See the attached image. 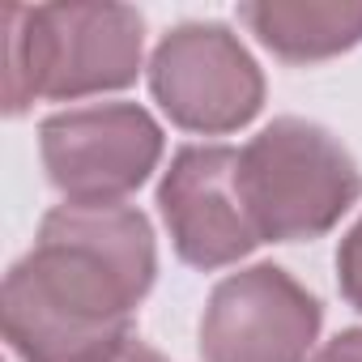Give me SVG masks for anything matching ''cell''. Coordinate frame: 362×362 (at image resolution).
Listing matches in <instances>:
<instances>
[{
	"label": "cell",
	"instance_id": "cell-9",
	"mask_svg": "<svg viewBox=\"0 0 362 362\" xmlns=\"http://www.w3.org/2000/svg\"><path fill=\"white\" fill-rule=\"evenodd\" d=\"M337 281H341V294L349 298V307L362 311V218L337 247Z\"/></svg>",
	"mask_w": 362,
	"mask_h": 362
},
{
	"label": "cell",
	"instance_id": "cell-8",
	"mask_svg": "<svg viewBox=\"0 0 362 362\" xmlns=\"http://www.w3.org/2000/svg\"><path fill=\"white\" fill-rule=\"evenodd\" d=\"M239 22L281 60L311 64L362 43L358 0H252L239 5Z\"/></svg>",
	"mask_w": 362,
	"mask_h": 362
},
{
	"label": "cell",
	"instance_id": "cell-5",
	"mask_svg": "<svg viewBox=\"0 0 362 362\" xmlns=\"http://www.w3.org/2000/svg\"><path fill=\"white\" fill-rule=\"evenodd\" d=\"M149 90L170 124L205 136L252 124L264 103L256 60L218 22L175 26L149 60Z\"/></svg>",
	"mask_w": 362,
	"mask_h": 362
},
{
	"label": "cell",
	"instance_id": "cell-1",
	"mask_svg": "<svg viewBox=\"0 0 362 362\" xmlns=\"http://www.w3.org/2000/svg\"><path fill=\"white\" fill-rule=\"evenodd\" d=\"M158 273L149 218L132 205H56L9 269L0 315L22 362H103L132 341Z\"/></svg>",
	"mask_w": 362,
	"mask_h": 362
},
{
	"label": "cell",
	"instance_id": "cell-7",
	"mask_svg": "<svg viewBox=\"0 0 362 362\" xmlns=\"http://www.w3.org/2000/svg\"><path fill=\"white\" fill-rule=\"evenodd\" d=\"M158 209L170 230L179 260L192 269H226L243 260L260 239L243 184L239 149L230 145H184L162 175Z\"/></svg>",
	"mask_w": 362,
	"mask_h": 362
},
{
	"label": "cell",
	"instance_id": "cell-4",
	"mask_svg": "<svg viewBox=\"0 0 362 362\" xmlns=\"http://www.w3.org/2000/svg\"><path fill=\"white\" fill-rule=\"evenodd\" d=\"M52 188L73 205H119L162 158V128L136 103H90L56 111L39 128Z\"/></svg>",
	"mask_w": 362,
	"mask_h": 362
},
{
	"label": "cell",
	"instance_id": "cell-3",
	"mask_svg": "<svg viewBox=\"0 0 362 362\" xmlns=\"http://www.w3.org/2000/svg\"><path fill=\"white\" fill-rule=\"evenodd\" d=\"M239 184L260 239L298 243L328 235L362 197V170L320 124L281 115L239 149Z\"/></svg>",
	"mask_w": 362,
	"mask_h": 362
},
{
	"label": "cell",
	"instance_id": "cell-11",
	"mask_svg": "<svg viewBox=\"0 0 362 362\" xmlns=\"http://www.w3.org/2000/svg\"><path fill=\"white\" fill-rule=\"evenodd\" d=\"M103 362H166V358H162L158 349H149L145 341H124V345H119L115 354H107Z\"/></svg>",
	"mask_w": 362,
	"mask_h": 362
},
{
	"label": "cell",
	"instance_id": "cell-10",
	"mask_svg": "<svg viewBox=\"0 0 362 362\" xmlns=\"http://www.w3.org/2000/svg\"><path fill=\"white\" fill-rule=\"evenodd\" d=\"M311 362H362V328H349V332H337L332 341H324Z\"/></svg>",
	"mask_w": 362,
	"mask_h": 362
},
{
	"label": "cell",
	"instance_id": "cell-6",
	"mask_svg": "<svg viewBox=\"0 0 362 362\" xmlns=\"http://www.w3.org/2000/svg\"><path fill=\"white\" fill-rule=\"evenodd\" d=\"M320 303L277 264L230 273L201 315L205 362H303L320 332Z\"/></svg>",
	"mask_w": 362,
	"mask_h": 362
},
{
	"label": "cell",
	"instance_id": "cell-2",
	"mask_svg": "<svg viewBox=\"0 0 362 362\" xmlns=\"http://www.w3.org/2000/svg\"><path fill=\"white\" fill-rule=\"evenodd\" d=\"M145 22L128 5H9L5 111L35 98H86L124 90L141 73Z\"/></svg>",
	"mask_w": 362,
	"mask_h": 362
}]
</instances>
